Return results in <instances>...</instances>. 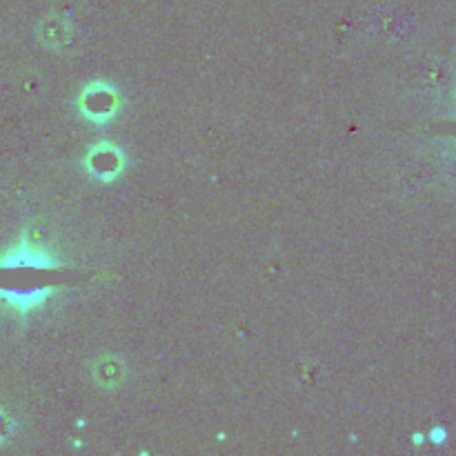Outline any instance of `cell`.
I'll return each mask as SVG.
<instances>
[{
	"label": "cell",
	"mask_w": 456,
	"mask_h": 456,
	"mask_svg": "<svg viewBox=\"0 0 456 456\" xmlns=\"http://www.w3.org/2000/svg\"><path fill=\"white\" fill-rule=\"evenodd\" d=\"M4 435H7V419L0 417V439H3Z\"/></svg>",
	"instance_id": "1"
}]
</instances>
